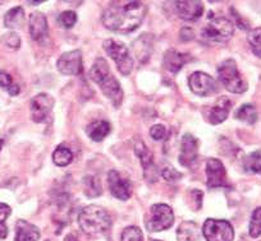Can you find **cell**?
<instances>
[{
	"instance_id": "1",
	"label": "cell",
	"mask_w": 261,
	"mask_h": 241,
	"mask_svg": "<svg viewBox=\"0 0 261 241\" xmlns=\"http://www.w3.org/2000/svg\"><path fill=\"white\" fill-rule=\"evenodd\" d=\"M146 11L142 2H113L102 14V24L118 34H130L141 26Z\"/></svg>"
},
{
	"instance_id": "2",
	"label": "cell",
	"mask_w": 261,
	"mask_h": 241,
	"mask_svg": "<svg viewBox=\"0 0 261 241\" xmlns=\"http://www.w3.org/2000/svg\"><path fill=\"white\" fill-rule=\"evenodd\" d=\"M90 77H91L95 83L99 84L102 94L113 102L115 107L122 104L123 91L120 88V84L117 78L110 72L109 64H108L104 57H97L95 60L91 70H90Z\"/></svg>"
},
{
	"instance_id": "3",
	"label": "cell",
	"mask_w": 261,
	"mask_h": 241,
	"mask_svg": "<svg viewBox=\"0 0 261 241\" xmlns=\"http://www.w3.org/2000/svg\"><path fill=\"white\" fill-rule=\"evenodd\" d=\"M79 225L86 235H101L112 226V217L104 208L99 205H89L80 212Z\"/></svg>"
},
{
	"instance_id": "4",
	"label": "cell",
	"mask_w": 261,
	"mask_h": 241,
	"mask_svg": "<svg viewBox=\"0 0 261 241\" xmlns=\"http://www.w3.org/2000/svg\"><path fill=\"white\" fill-rule=\"evenodd\" d=\"M218 75L223 86L232 94H243L247 91V82L238 72L234 60L227 59L220 63L218 67Z\"/></svg>"
},
{
	"instance_id": "5",
	"label": "cell",
	"mask_w": 261,
	"mask_h": 241,
	"mask_svg": "<svg viewBox=\"0 0 261 241\" xmlns=\"http://www.w3.org/2000/svg\"><path fill=\"white\" fill-rule=\"evenodd\" d=\"M210 21L202 29V36L213 42H225L233 36L234 23L225 17H214V13H209Z\"/></svg>"
},
{
	"instance_id": "6",
	"label": "cell",
	"mask_w": 261,
	"mask_h": 241,
	"mask_svg": "<svg viewBox=\"0 0 261 241\" xmlns=\"http://www.w3.org/2000/svg\"><path fill=\"white\" fill-rule=\"evenodd\" d=\"M102 46H104V50L108 52V55L115 62L118 70L123 75L130 74V72L134 70V59L130 57L127 46L123 42L114 39L105 40Z\"/></svg>"
},
{
	"instance_id": "7",
	"label": "cell",
	"mask_w": 261,
	"mask_h": 241,
	"mask_svg": "<svg viewBox=\"0 0 261 241\" xmlns=\"http://www.w3.org/2000/svg\"><path fill=\"white\" fill-rule=\"evenodd\" d=\"M174 223V215L169 205L154 204L150 208V216H147L145 225L146 228L151 232H159V231L168 230Z\"/></svg>"
},
{
	"instance_id": "8",
	"label": "cell",
	"mask_w": 261,
	"mask_h": 241,
	"mask_svg": "<svg viewBox=\"0 0 261 241\" xmlns=\"http://www.w3.org/2000/svg\"><path fill=\"white\" fill-rule=\"evenodd\" d=\"M202 235L206 241H233L234 230L228 221L207 218L202 226Z\"/></svg>"
},
{
	"instance_id": "9",
	"label": "cell",
	"mask_w": 261,
	"mask_h": 241,
	"mask_svg": "<svg viewBox=\"0 0 261 241\" xmlns=\"http://www.w3.org/2000/svg\"><path fill=\"white\" fill-rule=\"evenodd\" d=\"M188 86L196 96L207 97L218 92L217 80L204 72H195L188 78Z\"/></svg>"
},
{
	"instance_id": "10",
	"label": "cell",
	"mask_w": 261,
	"mask_h": 241,
	"mask_svg": "<svg viewBox=\"0 0 261 241\" xmlns=\"http://www.w3.org/2000/svg\"><path fill=\"white\" fill-rule=\"evenodd\" d=\"M108 184L113 197L119 200H128L132 195V184L120 172L112 170L108 172Z\"/></svg>"
},
{
	"instance_id": "11",
	"label": "cell",
	"mask_w": 261,
	"mask_h": 241,
	"mask_svg": "<svg viewBox=\"0 0 261 241\" xmlns=\"http://www.w3.org/2000/svg\"><path fill=\"white\" fill-rule=\"evenodd\" d=\"M54 106V99L47 94H39L31 100V116L35 123H45Z\"/></svg>"
},
{
	"instance_id": "12",
	"label": "cell",
	"mask_w": 261,
	"mask_h": 241,
	"mask_svg": "<svg viewBox=\"0 0 261 241\" xmlns=\"http://www.w3.org/2000/svg\"><path fill=\"white\" fill-rule=\"evenodd\" d=\"M58 70L63 75H79L82 73V55L80 50L64 52L57 63Z\"/></svg>"
},
{
	"instance_id": "13",
	"label": "cell",
	"mask_w": 261,
	"mask_h": 241,
	"mask_svg": "<svg viewBox=\"0 0 261 241\" xmlns=\"http://www.w3.org/2000/svg\"><path fill=\"white\" fill-rule=\"evenodd\" d=\"M206 184L210 189L223 188L227 185L225 167L217 158H209L206 161Z\"/></svg>"
},
{
	"instance_id": "14",
	"label": "cell",
	"mask_w": 261,
	"mask_h": 241,
	"mask_svg": "<svg viewBox=\"0 0 261 241\" xmlns=\"http://www.w3.org/2000/svg\"><path fill=\"white\" fill-rule=\"evenodd\" d=\"M199 156V142L192 134H185L180 142L179 164L185 167H191Z\"/></svg>"
},
{
	"instance_id": "15",
	"label": "cell",
	"mask_w": 261,
	"mask_h": 241,
	"mask_svg": "<svg viewBox=\"0 0 261 241\" xmlns=\"http://www.w3.org/2000/svg\"><path fill=\"white\" fill-rule=\"evenodd\" d=\"M230 109H232V102H230V100L225 96L219 97L217 100V102L214 104V106H212L207 110V122L213 125L220 124V123H223L227 119Z\"/></svg>"
},
{
	"instance_id": "16",
	"label": "cell",
	"mask_w": 261,
	"mask_h": 241,
	"mask_svg": "<svg viewBox=\"0 0 261 241\" xmlns=\"http://www.w3.org/2000/svg\"><path fill=\"white\" fill-rule=\"evenodd\" d=\"M178 16L185 21H196L204 13V4L197 0H185V2H175Z\"/></svg>"
},
{
	"instance_id": "17",
	"label": "cell",
	"mask_w": 261,
	"mask_h": 241,
	"mask_svg": "<svg viewBox=\"0 0 261 241\" xmlns=\"http://www.w3.org/2000/svg\"><path fill=\"white\" fill-rule=\"evenodd\" d=\"M30 34L32 40L37 42H42L47 37L49 27H47V19L45 14L40 12H34L30 16Z\"/></svg>"
},
{
	"instance_id": "18",
	"label": "cell",
	"mask_w": 261,
	"mask_h": 241,
	"mask_svg": "<svg viewBox=\"0 0 261 241\" xmlns=\"http://www.w3.org/2000/svg\"><path fill=\"white\" fill-rule=\"evenodd\" d=\"M191 57L187 54L177 51L174 49H170L164 55V68L170 73H178L187 62H190Z\"/></svg>"
},
{
	"instance_id": "19",
	"label": "cell",
	"mask_w": 261,
	"mask_h": 241,
	"mask_svg": "<svg viewBox=\"0 0 261 241\" xmlns=\"http://www.w3.org/2000/svg\"><path fill=\"white\" fill-rule=\"evenodd\" d=\"M40 231L36 226L24 220H18L16 223V241H37Z\"/></svg>"
},
{
	"instance_id": "20",
	"label": "cell",
	"mask_w": 261,
	"mask_h": 241,
	"mask_svg": "<svg viewBox=\"0 0 261 241\" xmlns=\"http://www.w3.org/2000/svg\"><path fill=\"white\" fill-rule=\"evenodd\" d=\"M200 237V228L197 223L192 221H185L177 230L178 241H197Z\"/></svg>"
},
{
	"instance_id": "21",
	"label": "cell",
	"mask_w": 261,
	"mask_h": 241,
	"mask_svg": "<svg viewBox=\"0 0 261 241\" xmlns=\"http://www.w3.org/2000/svg\"><path fill=\"white\" fill-rule=\"evenodd\" d=\"M136 41L140 42V45L134 42L135 55H136L140 62H146L149 59L150 54L152 52V36H150L149 34H144Z\"/></svg>"
},
{
	"instance_id": "22",
	"label": "cell",
	"mask_w": 261,
	"mask_h": 241,
	"mask_svg": "<svg viewBox=\"0 0 261 241\" xmlns=\"http://www.w3.org/2000/svg\"><path fill=\"white\" fill-rule=\"evenodd\" d=\"M110 133V124L105 120L94 122L87 127V135L95 142H100Z\"/></svg>"
},
{
	"instance_id": "23",
	"label": "cell",
	"mask_w": 261,
	"mask_h": 241,
	"mask_svg": "<svg viewBox=\"0 0 261 241\" xmlns=\"http://www.w3.org/2000/svg\"><path fill=\"white\" fill-rule=\"evenodd\" d=\"M24 11L22 7H16V8L11 9V11L7 12V14L4 16V24L8 28H21L24 23Z\"/></svg>"
},
{
	"instance_id": "24",
	"label": "cell",
	"mask_w": 261,
	"mask_h": 241,
	"mask_svg": "<svg viewBox=\"0 0 261 241\" xmlns=\"http://www.w3.org/2000/svg\"><path fill=\"white\" fill-rule=\"evenodd\" d=\"M236 119L246 123V124H255L257 120L256 107L251 104H245L236 111Z\"/></svg>"
},
{
	"instance_id": "25",
	"label": "cell",
	"mask_w": 261,
	"mask_h": 241,
	"mask_svg": "<svg viewBox=\"0 0 261 241\" xmlns=\"http://www.w3.org/2000/svg\"><path fill=\"white\" fill-rule=\"evenodd\" d=\"M136 153L139 156L140 161H141L142 166H144L145 174H147L149 170H154V161H152V153L150 152L149 148L144 144L142 142H140L139 144H136Z\"/></svg>"
},
{
	"instance_id": "26",
	"label": "cell",
	"mask_w": 261,
	"mask_h": 241,
	"mask_svg": "<svg viewBox=\"0 0 261 241\" xmlns=\"http://www.w3.org/2000/svg\"><path fill=\"white\" fill-rule=\"evenodd\" d=\"M72 160H73V155H72L71 149L65 147V145H59L53 153V161H54V164L57 166H68Z\"/></svg>"
},
{
	"instance_id": "27",
	"label": "cell",
	"mask_w": 261,
	"mask_h": 241,
	"mask_svg": "<svg viewBox=\"0 0 261 241\" xmlns=\"http://www.w3.org/2000/svg\"><path fill=\"white\" fill-rule=\"evenodd\" d=\"M243 167L250 174L261 175V153L253 152L245 158Z\"/></svg>"
},
{
	"instance_id": "28",
	"label": "cell",
	"mask_w": 261,
	"mask_h": 241,
	"mask_svg": "<svg viewBox=\"0 0 261 241\" xmlns=\"http://www.w3.org/2000/svg\"><path fill=\"white\" fill-rule=\"evenodd\" d=\"M84 187L87 197H97L101 194V183L96 176H85Z\"/></svg>"
},
{
	"instance_id": "29",
	"label": "cell",
	"mask_w": 261,
	"mask_h": 241,
	"mask_svg": "<svg viewBox=\"0 0 261 241\" xmlns=\"http://www.w3.org/2000/svg\"><path fill=\"white\" fill-rule=\"evenodd\" d=\"M248 230H250L251 237L257 238L258 236H261V207L256 208L253 210L252 216H251Z\"/></svg>"
},
{
	"instance_id": "30",
	"label": "cell",
	"mask_w": 261,
	"mask_h": 241,
	"mask_svg": "<svg viewBox=\"0 0 261 241\" xmlns=\"http://www.w3.org/2000/svg\"><path fill=\"white\" fill-rule=\"evenodd\" d=\"M247 41L248 44H250L251 50L253 51V54H255L256 56L261 57V27L252 29V31L248 34Z\"/></svg>"
},
{
	"instance_id": "31",
	"label": "cell",
	"mask_w": 261,
	"mask_h": 241,
	"mask_svg": "<svg viewBox=\"0 0 261 241\" xmlns=\"http://www.w3.org/2000/svg\"><path fill=\"white\" fill-rule=\"evenodd\" d=\"M120 241H144V235L137 226H129L123 230Z\"/></svg>"
},
{
	"instance_id": "32",
	"label": "cell",
	"mask_w": 261,
	"mask_h": 241,
	"mask_svg": "<svg viewBox=\"0 0 261 241\" xmlns=\"http://www.w3.org/2000/svg\"><path fill=\"white\" fill-rule=\"evenodd\" d=\"M59 22L64 28H72L77 22V16L74 12L65 11L59 16Z\"/></svg>"
},
{
	"instance_id": "33",
	"label": "cell",
	"mask_w": 261,
	"mask_h": 241,
	"mask_svg": "<svg viewBox=\"0 0 261 241\" xmlns=\"http://www.w3.org/2000/svg\"><path fill=\"white\" fill-rule=\"evenodd\" d=\"M4 45H7L11 49H18L19 45H21V39H19L18 35L16 32H9V34H6L2 39Z\"/></svg>"
},
{
	"instance_id": "34",
	"label": "cell",
	"mask_w": 261,
	"mask_h": 241,
	"mask_svg": "<svg viewBox=\"0 0 261 241\" xmlns=\"http://www.w3.org/2000/svg\"><path fill=\"white\" fill-rule=\"evenodd\" d=\"M150 135L154 140H162L164 139L165 135H167V128L162 124H156L154 127H151L150 129Z\"/></svg>"
},
{
	"instance_id": "35",
	"label": "cell",
	"mask_w": 261,
	"mask_h": 241,
	"mask_svg": "<svg viewBox=\"0 0 261 241\" xmlns=\"http://www.w3.org/2000/svg\"><path fill=\"white\" fill-rule=\"evenodd\" d=\"M162 174L167 182L174 183V182H177V180L180 179V174L177 171V170L173 169V167H165V169L163 170Z\"/></svg>"
},
{
	"instance_id": "36",
	"label": "cell",
	"mask_w": 261,
	"mask_h": 241,
	"mask_svg": "<svg viewBox=\"0 0 261 241\" xmlns=\"http://www.w3.org/2000/svg\"><path fill=\"white\" fill-rule=\"evenodd\" d=\"M13 84V79H12L11 75L7 72H4V70H0V87H2V88H6L7 91H8Z\"/></svg>"
},
{
	"instance_id": "37",
	"label": "cell",
	"mask_w": 261,
	"mask_h": 241,
	"mask_svg": "<svg viewBox=\"0 0 261 241\" xmlns=\"http://www.w3.org/2000/svg\"><path fill=\"white\" fill-rule=\"evenodd\" d=\"M11 213H12V209L8 204L0 203V223L6 222V220L11 216Z\"/></svg>"
},
{
	"instance_id": "38",
	"label": "cell",
	"mask_w": 261,
	"mask_h": 241,
	"mask_svg": "<svg viewBox=\"0 0 261 241\" xmlns=\"http://www.w3.org/2000/svg\"><path fill=\"white\" fill-rule=\"evenodd\" d=\"M8 236V227L6 223H0V238H6Z\"/></svg>"
},
{
	"instance_id": "39",
	"label": "cell",
	"mask_w": 261,
	"mask_h": 241,
	"mask_svg": "<svg viewBox=\"0 0 261 241\" xmlns=\"http://www.w3.org/2000/svg\"><path fill=\"white\" fill-rule=\"evenodd\" d=\"M8 92L9 95H12V96H17V95L19 94V86L18 84H13V86L8 89Z\"/></svg>"
},
{
	"instance_id": "40",
	"label": "cell",
	"mask_w": 261,
	"mask_h": 241,
	"mask_svg": "<svg viewBox=\"0 0 261 241\" xmlns=\"http://www.w3.org/2000/svg\"><path fill=\"white\" fill-rule=\"evenodd\" d=\"M64 241H79V238H77L73 233H69V235L65 236Z\"/></svg>"
},
{
	"instance_id": "41",
	"label": "cell",
	"mask_w": 261,
	"mask_h": 241,
	"mask_svg": "<svg viewBox=\"0 0 261 241\" xmlns=\"http://www.w3.org/2000/svg\"><path fill=\"white\" fill-rule=\"evenodd\" d=\"M3 144H4V140L0 139V150H2V148H3Z\"/></svg>"
},
{
	"instance_id": "42",
	"label": "cell",
	"mask_w": 261,
	"mask_h": 241,
	"mask_svg": "<svg viewBox=\"0 0 261 241\" xmlns=\"http://www.w3.org/2000/svg\"><path fill=\"white\" fill-rule=\"evenodd\" d=\"M150 241H158V240H150Z\"/></svg>"
},
{
	"instance_id": "43",
	"label": "cell",
	"mask_w": 261,
	"mask_h": 241,
	"mask_svg": "<svg viewBox=\"0 0 261 241\" xmlns=\"http://www.w3.org/2000/svg\"><path fill=\"white\" fill-rule=\"evenodd\" d=\"M46 241H50V240H46Z\"/></svg>"
}]
</instances>
